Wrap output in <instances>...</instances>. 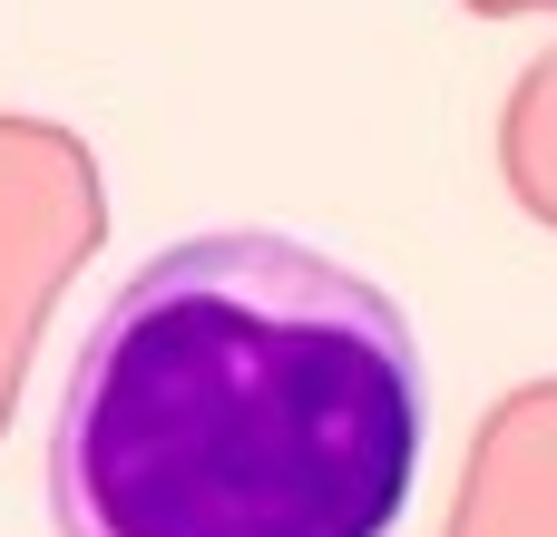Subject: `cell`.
<instances>
[{
    "mask_svg": "<svg viewBox=\"0 0 557 537\" xmlns=\"http://www.w3.org/2000/svg\"><path fill=\"white\" fill-rule=\"evenodd\" d=\"M431 362L392 284L284 235L157 245L49 401V537H401Z\"/></svg>",
    "mask_w": 557,
    "mask_h": 537,
    "instance_id": "cell-1",
    "label": "cell"
}]
</instances>
